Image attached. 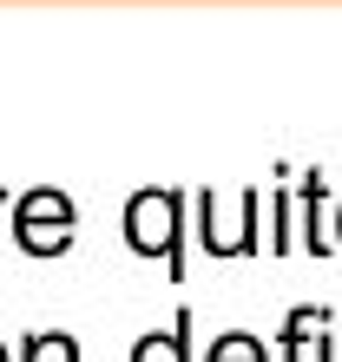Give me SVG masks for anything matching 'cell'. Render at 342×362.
<instances>
[{
	"label": "cell",
	"mask_w": 342,
	"mask_h": 362,
	"mask_svg": "<svg viewBox=\"0 0 342 362\" xmlns=\"http://www.w3.org/2000/svg\"><path fill=\"white\" fill-rule=\"evenodd\" d=\"M73 204L59 198V191H33V198H20V211H13V238H20V250H33V257H59L73 238Z\"/></svg>",
	"instance_id": "obj_1"
},
{
	"label": "cell",
	"mask_w": 342,
	"mask_h": 362,
	"mask_svg": "<svg viewBox=\"0 0 342 362\" xmlns=\"http://www.w3.org/2000/svg\"><path fill=\"white\" fill-rule=\"evenodd\" d=\"M0 362H7V349H0Z\"/></svg>",
	"instance_id": "obj_5"
},
{
	"label": "cell",
	"mask_w": 342,
	"mask_h": 362,
	"mask_svg": "<svg viewBox=\"0 0 342 362\" xmlns=\"http://www.w3.org/2000/svg\"><path fill=\"white\" fill-rule=\"evenodd\" d=\"M20 362H79V343L66 329H47V336H27V356Z\"/></svg>",
	"instance_id": "obj_3"
},
{
	"label": "cell",
	"mask_w": 342,
	"mask_h": 362,
	"mask_svg": "<svg viewBox=\"0 0 342 362\" xmlns=\"http://www.w3.org/2000/svg\"><path fill=\"white\" fill-rule=\"evenodd\" d=\"M211 362H270L264 349H256V336H218V343H211Z\"/></svg>",
	"instance_id": "obj_4"
},
{
	"label": "cell",
	"mask_w": 342,
	"mask_h": 362,
	"mask_svg": "<svg viewBox=\"0 0 342 362\" xmlns=\"http://www.w3.org/2000/svg\"><path fill=\"white\" fill-rule=\"evenodd\" d=\"M132 362H191V310H178V323H171V329L138 336Z\"/></svg>",
	"instance_id": "obj_2"
}]
</instances>
